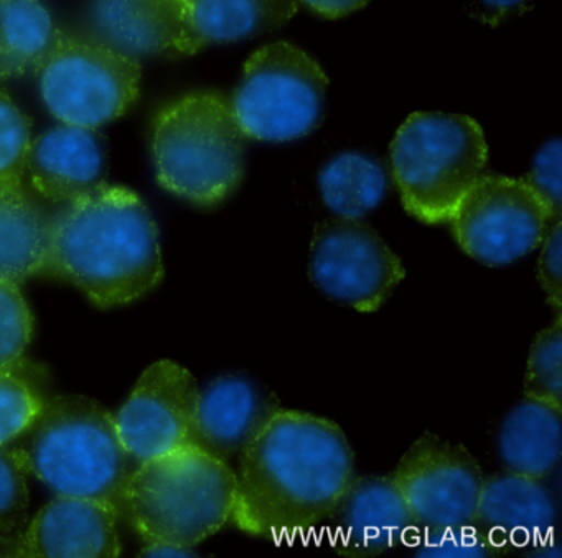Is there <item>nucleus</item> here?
Returning <instances> with one entry per match:
<instances>
[{"label":"nucleus","mask_w":562,"mask_h":558,"mask_svg":"<svg viewBox=\"0 0 562 558\" xmlns=\"http://www.w3.org/2000/svg\"><path fill=\"white\" fill-rule=\"evenodd\" d=\"M281 410L278 399L245 376H223L200 390L190 445L228 462Z\"/></svg>","instance_id":"obj_16"},{"label":"nucleus","mask_w":562,"mask_h":558,"mask_svg":"<svg viewBox=\"0 0 562 558\" xmlns=\"http://www.w3.org/2000/svg\"><path fill=\"white\" fill-rule=\"evenodd\" d=\"M31 144V121L0 91V182H22Z\"/></svg>","instance_id":"obj_27"},{"label":"nucleus","mask_w":562,"mask_h":558,"mask_svg":"<svg viewBox=\"0 0 562 558\" xmlns=\"http://www.w3.org/2000/svg\"><path fill=\"white\" fill-rule=\"evenodd\" d=\"M60 35L41 0H0V80L37 71Z\"/></svg>","instance_id":"obj_22"},{"label":"nucleus","mask_w":562,"mask_h":558,"mask_svg":"<svg viewBox=\"0 0 562 558\" xmlns=\"http://www.w3.org/2000/svg\"><path fill=\"white\" fill-rule=\"evenodd\" d=\"M117 517L120 511L108 502L58 496L24 532L0 538V557H120Z\"/></svg>","instance_id":"obj_15"},{"label":"nucleus","mask_w":562,"mask_h":558,"mask_svg":"<svg viewBox=\"0 0 562 558\" xmlns=\"http://www.w3.org/2000/svg\"><path fill=\"white\" fill-rule=\"evenodd\" d=\"M199 394L186 367L172 361L153 364L114 417L131 458L143 463L190 445Z\"/></svg>","instance_id":"obj_12"},{"label":"nucleus","mask_w":562,"mask_h":558,"mask_svg":"<svg viewBox=\"0 0 562 558\" xmlns=\"http://www.w3.org/2000/svg\"><path fill=\"white\" fill-rule=\"evenodd\" d=\"M561 139H552L539 150L526 183L535 190L554 221L562 219Z\"/></svg>","instance_id":"obj_30"},{"label":"nucleus","mask_w":562,"mask_h":558,"mask_svg":"<svg viewBox=\"0 0 562 558\" xmlns=\"http://www.w3.org/2000/svg\"><path fill=\"white\" fill-rule=\"evenodd\" d=\"M539 246L538 281L555 315H562V219L549 226Z\"/></svg>","instance_id":"obj_31"},{"label":"nucleus","mask_w":562,"mask_h":558,"mask_svg":"<svg viewBox=\"0 0 562 558\" xmlns=\"http://www.w3.org/2000/svg\"><path fill=\"white\" fill-rule=\"evenodd\" d=\"M246 136L222 94L195 93L167 106L154 126L157 179L167 192L212 208L245 175Z\"/></svg>","instance_id":"obj_5"},{"label":"nucleus","mask_w":562,"mask_h":558,"mask_svg":"<svg viewBox=\"0 0 562 558\" xmlns=\"http://www.w3.org/2000/svg\"><path fill=\"white\" fill-rule=\"evenodd\" d=\"M486 160L482 127L460 114H413L391 146L404 209L424 225L449 223L460 200L485 175Z\"/></svg>","instance_id":"obj_6"},{"label":"nucleus","mask_w":562,"mask_h":558,"mask_svg":"<svg viewBox=\"0 0 562 558\" xmlns=\"http://www.w3.org/2000/svg\"><path fill=\"white\" fill-rule=\"evenodd\" d=\"M480 2L496 14H508L513 9L525 4L526 0H480Z\"/></svg>","instance_id":"obj_34"},{"label":"nucleus","mask_w":562,"mask_h":558,"mask_svg":"<svg viewBox=\"0 0 562 558\" xmlns=\"http://www.w3.org/2000/svg\"><path fill=\"white\" fill-rule=\"evenodd\" d=\"M414 551L423 558H488L492 551L473 525L417 532L413 540Z\"/></svg>","instance_id":"obj_29"},{"label":"nucleus","mask_w":562,"mask_h":558,"mask_svg":"<svg viewBox=\"0 0 562 558\" xmlns=\"http://www.w3.org/2000/svg\"><path fill=\"white\" fill-rule=\"evenodd\" d=\"M8 446L29 475L58 496L97 499L123 514L124 489L133 472L131 456L116 420L93 399L60 396L47 400Z\"/></svg>","instance_id":"obj_3"},{"label":"nucleus","mask_w":562,"mask_h":558,"mask_svg":"<svg viewBox=\"0 0 562 558\" xmlns=\"http://www.w3.org/2000/svg\"><path fill=\"white\" fill-rule=\"evenodd\" d=\"M554 219L526 180L482 175L447 225L463 252L503 267L539 248Z\"/></svg>","instance_id":"obj_9"},{"label":"nucleus","mask_w":562,"mask_h":558,"mask_svg":"<svg viewBox=\"0 0 562 558\" xmlns=\"http://www.w3.org/2000/svg\"><path fill=\"white\" fill-rule=\"evenodd\" d=\"M325 19H341L360 11L370 0H297Z\"/></svg>","instance_id":"obj_32"},{"label":"nucleus","mask_w":562,"mask_h":558,"mask_svg":"<svg viewBox=\"0 0 562 558\" xmlns=\"http://www.w3.org/2000/svg\"><path fill=\"white\" fill-rule=\"evenodd\" d=\"M297 0H182V32L176 54L193 55L209 45L235 44L284 27Z\"/></svg>","instance_id":"obj_19"},{"label":"nucleus","mask_w":562,"mask_h":558,"mask_svg":"<svg viewBox=\"0 0 562 558\" xmlns=\"http://www.w3.org/2000/svg\"><path fill=\"white\" fill-rule=\"evenodd\" d=\"M391 478L417 532L467 527L475 521L485 478L462 445L424 433L404 453Z\"/></svg>","instance_id":"obj_11"},{"label":"nucleus","mask_w":562,"mask_h":558,"mask_svg":"<svg viewBox=\"0 0 562 558\" xmlns=\"http://www.w3.org/2000/svg\"><path fill=\"white\" fill-rule=\"evenodd\" d=\"M27 366L0 369V445L21 435L47 402L37 384L29 376Z\"/></svg>","instance_id":"obj_25"},{"label":"nucleus","mask_w":562,"mask_h":558,"mask_svg":"<svg viewBox=\"0 0 562 558\" xmlns=\"http://www.w3.org/2000/svg\"><path fill=\"white\" fill-rule=\"evenodd\" d=\"M522 394L562 407V315L541 331L529 348Z\"/></svg>","instance_id":"obj_24"},{"label":"nucleus","mask_w":562,"mask_h":558,"mask_svg":"<svg viewBox=\"0 0 562 558\" xmlns=\"http://www.w3.org/2000/svg\"><path fill=\"white\" fill-rule=\"evenodd\" d=\"M50 216L21 183L0 182V278L21 285L44 274Z\"/></svg>","instance_id":"obj_21"},{"label":"nucleus","mask_w":562,"mask_h":558,"mask_svg":"<svg viewBox=\"0 0 562 558\" xmlns=\"http://www.w3.org/2000/svg\"><path fill=\"white\" fill-rule=\"evenodd\" d=\"M44 274L83 292L97 307L133 304L164 277L159 232L136 193L106 183L50 216Z\"/></svg>","instance_id":"obj_2"},{"label":"nucleus","mask_w":562,"mask_h":558,"mask_svg":"<svg viewBox=\"0 0 562 558\" xmlns=\"http://www.w3.org/2000/svg\"><path fill=\"white\" fill-rule=\"evenodd\" d=\"M106 152L97 129L64 124L31 144L25 170L44 198L67 203L104 183Z\"/></svg>","instance_id":"obj_17"},{"label":"nucleus","mask_w":562,"mask_h":558,"mask_svg":"<svg viewBox=\"0 0 562 558\" xmlns=\"http://www.w3.org/2000/svg\"><path fill=\"white\" fill-rule=\"evenodd\" d=\"M193 547H183L177 544H164V542H153L147 544V547L140 551V557H195Z\"/></svg>","instance_id":"obj_33"},{"label":"nucleus","mask_w":562,"mask_h":558,"mask_svg":"<svg viewBox=\"0 0 562 558\" xmlns=\"http://www.w3.org/2000/svg\"><path fill=\"white\" fill-rule=\"evenodd\" d=\"M328 545L347 558H373L413 544L417 528L391 476H353L324 522Z\"/></svg>","instance_id":"obj_13"},{"label":"nucleus","mask_w":562,"mask_h":558,"mask_svg":"<svg viewBox=\"0 0 562 558\" xmlns=\"http://www.w3.org/2000/svg\"><path fill=\"white\" fill-rule=\"evenodd\" d=\"M236 471L186 445L139 463L124 489L123 514L146 544L195 547L232 521Z\"/></svg>","instance_id":"obj_4"},{"label":"nucleus","mask_w":562,"mask_h":558,"mask_svg":"<svg viewBox=\"0 0 562 558\" xmlns=\"http://www.w3.org/2000/svg\"><path fill=\"white\" fill-rule=\"evenodd\" d=\"M91 41L139 61L176 54L182 32V0H94Z\"/></svg>","instance_id":"obj_18"},{"label":"nucleus","mask_w":562,"mask_h":558,"mask_svg":"<svg viewBox=\"0 0 562 558\" xmlns=\"http://www.w3.org/2000/svg\"><path fill=\"white\" fill-rule=\"evenodd\" d=\"M325 206L337 218L363 219L383 203L387 176L376 160L361 153H341L318 175Z\"/></svg>","instance_id":"obj_23"},{"label":"nucleus","mask_w":562,"mask_h":558,"mask_svg":"<svg viewBox=\"0 0 562 558\" xmlns=\"http://www.w3.org/2000/svg\"><path fill=\"white\" fill-rule=\"evenodd\" d=\"M562 407L522 397L498 432V455L506 471L546 479L561 459Z\"/></svg>","instance_id":"obj_20"},{"label":"nucleus","mask_w":562,"mask_h":558,"mask_svg":"<svg viewBox=\"0 0 562 558\" xmlns=\"http://www.w3.org/2000/svg\"><path fill=\"white\" fill-rule=\"evenodd\" d=\"M27 469L14 449L0 445V532H11L24 521L27 511Z\"/></svg>","instance_id":"obj_28"},{"label":"nucleus","mask_w":562,"mask_h":558,"mask_svg":"<svg viewBox=\"0 0 562 558\" xmlns=\"http://www.w3.org/2000/svg\"><path fill=\"white\" fill-rule=\"evenodd\" d=\"M308 275L337 304L373 314L390 300L406 271L363 219L335 218L315 228Z\"/></svg>","instance_id":"obj_10"},{"label":"nucleus","mask_w":562,"mask_h":558,"mask_svg":"<svg viewBox=\"0 0 562 558\" xmlns=\"http://www.w3.org/2000/svg\"><path fill=\"white\" fill-rule=\"evenodd\" d=\"M34 334V315L19 285L0 278V369L21 363Z\"/></svg>","instance_id":"obj_26"},{"label":"nucleus","mask_w":562,"mask_h":558,"mask_svg":"<svg viewBox=\"0 0 562 558\" xmlns=\"http://www.w3.org/2000/svg\"><path fill=\"white\" fill-rule=\"evenodd\" d=\"M353 476V448L337 423L281 409L239 455L229 524L276 544L307 537Z\"/></svg>","instance_id":"obj_1"},{"label":"nucleus","mask_w":562,"mask_h":558,"mask_svg":"<svg viewBox=\"0 0 562 558\" xmlns=\"http://www.w3.org/2000/svg\"><path fill=\"white\" fill-rule=\"evenodd\" d=\"M327 88V77L307 54L279 42L249 58L229 103L246 139L292 143L317 129Z\"/></svg>","instance_id":"obj_7"},{"label":"nucleus","mask_w":562,"mask_h":558,"mask_svg":"<svg viewBox=\"0 0 562 558\" xmlns=\"http://www.w3.org/2000/svg\"><path fill=\"white\" fill-rule=\"evenodd\" d=\"M542 481L508 471L483 479L472 525L493 557L542 554L554 540L558 505Z\"/></svg>","instance_id":"obj_14"},{"label":"nucleus","mask_w":562,"mask_h":558,"mask_svg":"<svg viewBox=\"0 0 562 558\" xmlns=\"http://www.w3.org/2000/svg\"><path fill=\"white\" fill-rule=\"evenodd\" d=\"M37 73L48 110L70 126L98 129L139 96V61L94 41L61 34Z\"/></svg>","instance_id":"obj_8"}]
</instances>
